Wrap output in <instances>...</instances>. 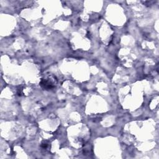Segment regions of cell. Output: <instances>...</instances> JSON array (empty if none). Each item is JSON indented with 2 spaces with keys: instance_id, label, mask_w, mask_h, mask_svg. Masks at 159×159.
I'll use <instances>...</instances> for the list:
<instances>
[{
  "instance_id": "1",
  "label": "cell",
  "mask_w": 159,
  "mask_h": 159,
  "mask_svg": "<svg viewBox=\"0 0 159 159\" xmlns=\"http://www.w3.org/2000/svg\"><path fill=\"white\" fill-rule=\"evenodd\" d=\"M56 83L57 81L54 78H52V76H48L46 78H42L40 82V85L43 89L48 90L53 88L55 86Z\"/></svg>"
}]
</instances>
